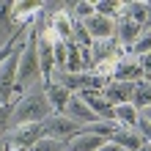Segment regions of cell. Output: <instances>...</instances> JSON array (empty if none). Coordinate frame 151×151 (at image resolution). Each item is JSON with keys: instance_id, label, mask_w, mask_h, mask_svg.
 <instances>
[{"instance_id": "7a4b0ae2", "label": "cell", "mask_w": 151, "mask_h": 151, "mask_svg": "<svg viewBox=\"0 0 151 151\" xmlns=\"http://www.w3.org/2000/svg\"><path fill=\"white\" fill-rule=\"evenodd\" d=\"M44 83L41 77V63H39V50H36V30L30 28L28 33V41L22 47V55H19V66H17V91L25 93L30 88H36Z\"/></svg>"}, {"instance_id": "7c38bea8", "label": "cell", "mask_w": 151, "mask_h": 151, "mask_svg": "<svg viewBox=\"0 0 151 151\" xmlns=\"http://www.w3.org/2000/svg\"><path fill=\"white\" fill-rule=\"evenodd\" d=\"M110 143H115V146H121L124 151H137L140 146L146 143L143 137H140V132L137 129H127V127H118L113 132V137H110Z\"/></svg>"}, {"instance_id": "ffe728a7", "label": "cell", "mask_w": 151, "mask_h": 151, "mask_svg": "<svg viewBox=\"0 0 151 151\" xmlns=\"http://www.w3.org/2000/svg\"><path fill=\"white\" fill-rule=\"evenodd\" d=\"M151 52V28H143L140 30V36L135 39V44L132 47H127V55L129 58H143Z\"/></svg>"}, {"instance_id": "4316f807", "label": "cell", "mask_w": 151, "mask_h": 151, "mask_svg": "<svg viewBox=\"0 0 151 151\" xmlns=\"http://www.w3.org/2000/svg\"><path fill=\"white\" fill-rule=\"evenodd\" d=\"M137 60H140V69H143V74L151 77V52H148V55H143V58H137Z\"/></svg>"}, {"instance_id": "603a6c76", "label": "cell", "mask_w": 151, "mask_h": 151, "mask_svg": "<svg viewBox=\"0 0 151 151\" xmlns=\"http://www.w3.org/2000/svg\"><path fill=\"white\" fill-rule=\"evenodd\" d=\"M72 41L77 44V47H91V36H88V30H85L83 22L72 19Z\"/></svg>"}, {"instance_id": "e0dca14e", "label": "cell", "mask_w": 151, "mask_h": 151, "mask_svg": "<svg viewBox=\"0 0 151 151\" xmlns=\"http://www.w3.org/2000/svg\"><path fill=\"white\" fill-rule=\"evenodd\" d=\"M121 14L143 28V25H146V14H148V3H146V0H129V3H121Z\"/></svg>"}, {"instance_id": "5bb4252c", "label": "cell", "mask_w": 151, "mask_h": 151, "mask_svg": "<svg viewBox=\"0 0 151 151\" xmlns=\"http://www.w3.org/2000/svg\"><path fill=\"white\" fill-rule=\"evenodd\" d=\"M44 93H47V102H50L52 113H63L69 96H72L63 85H58V83H44Z\"/></svg>"}, {"instance_id": "277c9868", "label": "cell", "mask_w": 151, "mask_h": 151, "mask_svg": "<svg viewBox=\"0 0 151 151\" xmlns=\"http://www.w3.org/2000/svg\"><path fill=\"white\" fill-rule=\"evenodd\" d=\"M140 25L137 22H132V19H127V17L124 14H118L113 19V39H115V44H118V47H132V44H135V39L140 36Z\"/></svg>"}, {"instance_id": "8992f818", "label": "cell", "mask_w": 151, "mask_h": 151, "mask_svg": "<svg viewBox=\"0 0 151 151\" xmlns=\"http://www.w3.org/2000/svg\"><path fill=\"white\" fill-rule=\"evenodd\" d=\"M44 135V129H41V124H22V127H14V129H8V135L6 140L11 146H22V148H30L36 140Z\"/></svg>"}, {"instance_id": "f1b7e54d", "label": "cell", "mask_w": 151, "mask_h": 151, "mask_svg": "<svg viewBox=\"0 0 151 151\" xmlns=\"http://www.w3.org/2000/svg\"><path fill=\"white\" fill-rule=\"evenodd\" d=\"M146 3H148V14H146V25L143 28H151V0H146Z\"/></svg>"}, {"instance_id": "f546056e", "label": "cell", "mask_w": 151, "mask_h": 151, "mask_svg": "<svg viewBox=\"0 0 151 151\" xmlns=\"http://www.w3.org/2000/svg\"><path fill=\"white\" fill-rule=\"evenodd\" d=\"M140 115H143L146 121H151V107H143V110H140Z\"/></svg>"}, {"instance_id": "d6a6232c", "label": "cell", "mask_w": 151, "mask_h": 151, "mask_svg": "<svg viewBox=\"0 0 151 151\" xmlns=\"http://www.w3.org/2000/svg\"><path fill=\"white\" fill-rule=\"evenodd\" d=\"M137 151H151V143H143V146H140Z\"/></svg>"}, {"instance_id": "5b68a950", "label": "cell", "mask_w": 151, "mask_h": 151, "mask_svg": "<svg viewBox=\"0 0 151 151\" xmlns=\"http://www.w3.org/2000/svg\"><path fill=\"white\" fill-rule=\"evenodd\" d=\"M63 115H66V118H72L77 127H88V124H96V121H99L91 113V107L80 99V93H72V96H69V102H66V107H63Z\"/></svg>"}, {"instance_id": "836d02e7", "label": "cell", "mask_w": 151, "mask_h": 151, "mask_svg": "<svg viewBox=\"0 0 151 151\" xmlns=\"http://www.w3.org/2000/svg\"><path fill=\"white\" fill-rule=\"evenodd\" d=\"M148 80H151V77H148Z\"/></svg>"}, {"instance_id": "484cf974", "label": "cell", "mask_w": 151, "mask_h": 151, "mask_svg": "<svg viewBox=\"0 0 151 151\" xmlns=\"http://www.w3.org/2000/svg\"><path fill=\"white\" fill-rule=\"evenodd\" d=\"M135 129L140 132V137H143L146 143H151V121H146L143 115H140V118H137V127H135Z\"/></svg>"}, {"instance_id": "9c48e42d", "label": "cell", "mask_w": 151, "mask_h": 151, "mask_svg": "<svg viewBox=\"0 0 151 151\" xmlns=\"http://www.w3.org/2000/svg\"><path fill=\"white\" fill-rule=\"evenodd\" d=\"M80 99L91 107V113L99 121H115L113 118V104L102 96V91H80Z\"/></svg>"}, {"instance_id": "4fadbf2b", "label": "cell", "mask_w": 151, "mask_h": 151, "mask_svg": "<svg viewBox=\"0 0 151 151\" xmlns=\"http://www.w3.org/2000/svg\"><path fill=\"white\" fill-rule=\"evenodd\" d=\"M66 146H69V151H96V148L104 146V140L91 135V132H85V129H80L74 137L66 140Z\"/></svg>"}, {"instance_id": "52a82bcc", "label": "cell", "mask_w": 151, "mask_h": 151, "mask_svg": "<svg viewBox=\"0 0 151 151\" xmlns=\"http://www.w3.org/2000/svg\"><path fill=\"white\" fill-rule=\"evenodd\" d=\"M91 60H93V66H99L104 63V60H113V58H124L127 55V50L118 47L115 44V39H102V41H91Z\"/></svg>"}, {"instance_id": "4dcf8cb0", "label": "cell", "mask_w": 151, "mask_h": 151, "mask_svg": "<svg viewBox=\"0 0 151 151\" xmlns=\"http://www.w3.org/2000/svg\"><path fill=\"white\" fill-rule=\"evenodd\" d=\"M8 146H11V143H8V140L3 137V140H0V151H8Z\"/></svg>"}, {"instance_id": "83f0119b", "label": "cell", "mask_w": 151, "mask_h": 151, "mask_svg": "<svg viewBox=\"0 0 151 151\" xmlns=\"http://www.w3.org/2000/svg\"><path fill=\"white\" fill-rule=\"evenodd\" d=\"M96 151H124L121 146H115V143H110V140H104V146L102 148H96Z\"/></svg>"}, {"instance_id": "cb8c5ba5", "label": "cell", "mask_w": 151, "mask_h": 151, "mask_svg": "<svg viewBox=\"0 0 151 151\" xmlns=\"http://www.w3.org/2000/svg\"><path fill=\"white\" fill-rule=\"evenodd\" d=\"M52 55H55V69H63L66 66V41H55L52 44Z\"/></svg>"}, {"instance_id": "d6986e66", "label": "cell", "mask_w": 151, "mask_h": 151, "mask_svg": "<svg viewBox=\"0 0 151 151\" xmlns=\"http://www.w3.org/2000/svg\"><path fill=\"white\" fill-rule=\"evenodd\" d=\"M132 104H135L137 110H143V107H151V80H148V77H143V80H137V83H135Z\"/></svg>"}, {"instance_id": "3957f363", "label": "cell", "mask_w": 151, "mask_h": 151, "mask_svg": "<svg viewBox=\"0 0 151 151\" xmlns=\"http://www.w3.org/2000/svg\"><path fill=\"white\" fill-rule=\"evenodd\" d=\"M41 129H44L47 137H55V140H63L66 143V140L74 137L83 127H77V124L72 118H66L63 113H52V115H47V118L41 121Z\"/></svg>"}, {"instance_id": "ac0fdd59", "label": "cell", "mask_w": 151, "mask_h": 151, "mask_svg": "<svg viewBox=\"0 0 151 151\" xmlns=\"http://www.w3.org/2000/svg\"><path fill=\"white\" fill-rule=\"evenodd\" d=\"M50 28L52 33L60 39V41H72V19H69V14L66 11H58V14H52V19H50Z\"/></svg>"}, {"instance_id": "8fae6325", "label": "cell", "mask_w": 151, "mask_h": 151, "mask_svg": "<svg viewBox=\"0 0 151 151\" xmlns=\"http://www.w3.org/2000/svg\"><path fill=\"white\" fill-rule=\"evenodd\" d=\"M83 25H85V30H88V36H91V41L113 39V19H110V17H99V14H93V17H88Z\"/></svg>"}, {"instance_id": "ba28073f", "label": "cell", "mask_w": 151, "mask_h": 151, "mask_svg": "<svg viewBox=\"0 0 151 151\" xmlns=\"http://www.w3.org/2000/svg\"><path fill=\"white\" fill-rule=\"evenodd\" d=\"M132 93H135V83H121V80H110L102 91V96L113 107L115 104H132Z\"/></svg>"}, {"instance_id": "6da1fadb", "label": "cell", "mask_w": 151, "mask_h": 151, "mask_svg": "<svg viewBox=\"0 0 151 151\" xmlns=\"http://www.w3.org/2000/svg\"><path fill=\"white\" fill-rule=\"evenodd\" d=\"M47 115H52V107L47 102V93H44V83L30 88V91H25L19 99L14 102L11 107V127H22V124H41Z\"/></svg>"}, {"instance_id": "44dd1931", "label": "cell", "mask_w": 151, "mask_h": 151, "mask_svg": "<svg viewBox=\"0 0 151 151\" xmlns=\"http://www.w3.org/2000/svg\"><path fill=\"white\" fill-rule=\"evenodd\" d=\"M28 151H69V146L63 143V140H55V137H47V135H41L36 143H33Z\"/></svg>"}, {"instance_id": "2e32d148", "label": "cell", "mask_w": 151, "mask_h": 151, "mask_svg": "<svg viewBox=\"0 0 151 151\" xmlns=\"http://www.w3.org/2000/svg\"><path fill=\"white\" fill-rule=\"evenodd\" d=\"M66 14H69V19H74V22H85L88 17L96 14V3H88V0H69L66 3Z\"/></svg>"}, {"instance_id": "d4e9b609", "label": "cell", "mask_w": 151, "mask_h": 151, "mask_svg": "<svg viewBox=\"0 0 151 151\" xmlns=\"http://www.w3.org/2000/svg\"><path fill=\"white\" fill-rule=\"evenodd\" d=\"M11 107H14V104H6V107H0V140L8 135V127H11Z\"/></svg>"}, {"instance_id": "9a60e30c", "label": "cell", "mask_w": 151, "mask_h": 151, "mask_svg": "<svg viewBox=\"0 0 151 151\" xmlns=\"http://www.w3.org/2000/svg\"><path fill=\"white\" fill-rule=\"evenodd\" d=\"M113 118L118 127H127V129H135L137 127V118H140V110L135 104H115L113 107Z\"/></svg>"}, {"instance_id": "7402d4cb", "label": "cell", "mask_w": 151, "mask_h": 151, "mask_svg": "<svg viewBox=\"0 0 151 151\" xmlns=\"http://www.w3.org/2000/svg\"><path fill=\"white\" fill-rule=\"evenodd\" d=\"M96 14L115 19V17L121 14V0H96Z\"/></svg>"}, {"instance_id": "30bf717a", "label": "cell", "mask_w": 151, "mask_h": 151, "mask_svg": "<svg viewBox=\"0 0 151 151\" xmlns=\"http://www.w3.org/2000/svg\"><path fill=\"white\" fill-rule=\"evenodd\" d=\"M143 77L146 74H143V69H140V60L137 58H129V55L118 58L113 80H121V83H137V80H143Z\"/></svg>"}, {"instance_id": "1f68e13d", "label": "cell", "mask_w": 151, "mask_h": 151, "mask_svg": "<svg viewBox=\"0 0 151 151\" xmlns=\"http://www.w3.org/2000/svg\"><path fill=\"white\" fill-rule=\"evenodd\" d=\"M8 151H28V148H22V146H8Z\"/></svg>"}]
</instances>
